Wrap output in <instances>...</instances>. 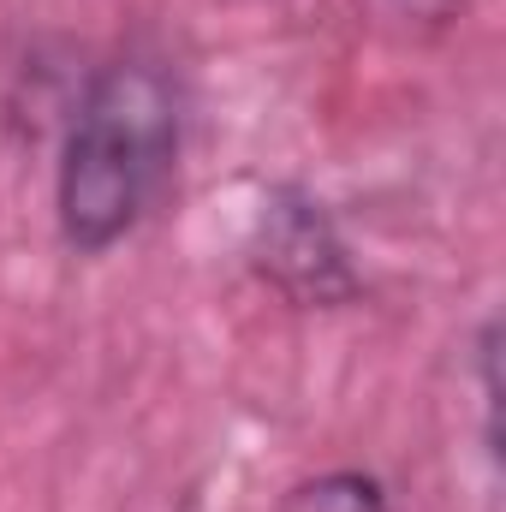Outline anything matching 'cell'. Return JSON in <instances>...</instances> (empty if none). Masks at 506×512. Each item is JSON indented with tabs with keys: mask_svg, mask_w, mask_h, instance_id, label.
I'll list each match as a JSON object with an SVG mask.
<instances>
[{
	"mask_svg": "<svg viewBox=\"0 0 506 512\" xmlns=\"http://www.w3.org/2000/svg\"><path fill=\"white\" fill-rule=\"evenodd\" d=\"M262 274L304 298V304H334L352 292V262H346V245L334 239L328 215L310 203V197H274L262 209Z\"/></svg>",
	"mask_w": 506,
	"mask_h": 512,
	"instance_id": "7a4b0ae2",
	"label": "cell"
},
{
	"mask_svg": "<svg viewBox=\"0 0 506 512\" xmlns=\"http://www.w3.org/2000/svg\"><path fill=\"white\" fill-rule=\"evenodd\" d=\"M286 512H387L381 501V489L370 477H352V471H340V477H322V483H304Z\"/></svg>",
	"mask_w": 506,
	"mask_h": 512,
	"instance_id": "3957f363",
	"label": "cell"
},
{
	"mask_svg": "<svg viewBox=\"0 0 506 512\" xmlns=\"http://www.w3.org/2000/svg\"><path fill=\"white\" fill-rule=\"evenodd\" d=\"M173 149H179L173 78L143 54L102 66V78L90 84L78 120L66 131V155L54 179L66 245L84 256L120 245L155 203L173 167Z\"/></svg>",
	"mask_w": 506,
	"mask_h": 512,
	"instance_id": "6da1fadb",
	"label": "cell"
},
{
	"mask_svg": "<svg viewBox=\"0 0 506 512\" xmlns=\"http://www.w3.org/2000/svg\"><path fill=\"white\" fill-rule=\"evenodd\" d=\"M381 30H441L447 18H459L465 0H358Z\"/></svg>",
	"mask_w": 506,
	"mask_h": 512,
	"instance_id": "277c9868",
	"label": "cell"
}]
</instances>
